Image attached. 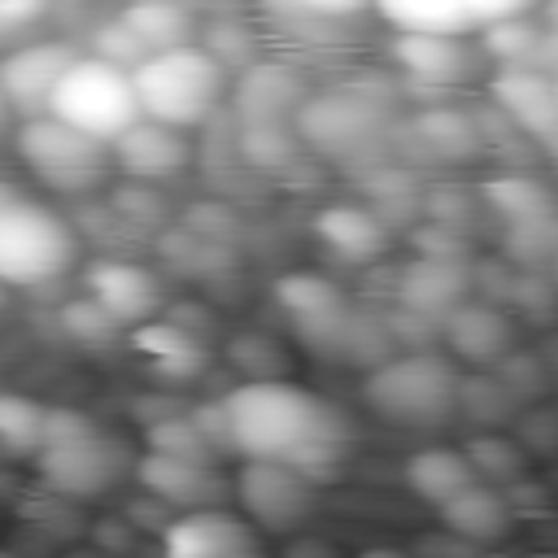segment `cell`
<instances>
[{"instance_id": "1", "label": "cell", "mask_w": 558, "mask_h": 558, "mask_svg": "<svg viewBox=\"0 0 558 558\" xmlns=\"http://www.w3.org/2000/svg\"><path fill=\"white\" fill-rule=\"evenodd\" d=\"M231 449L240 458H279L305 471L314 484L331 480L349 458L340 414L314 397L310 388L275 375V379H244L218 397Z\"/></svg>"}, {"instance_id": "2", "label": "cell", "mask_w": 558, "mask_h": 558, "mask_svg": "<svg viewBox=\"0 0 558 558\" xmlns=\"http://www.w3.org/2000/svg\"><path fill=\"white\" fill-rule=\"evenodd\" d=\"M275 305L283 310L292 336L323 362L375 366L388 349H397L384 314L362 310L323 270H283L275 279Z\"/></svg>"}, {"instance_id": "3", "label": "cell", "mask_w": 558, "mask_h": 558, "mask_svg": "<svg viewBox=\"0 0 558 558\" xmlns=\"http://www.w3.org/2000/svg\"><path fill=\"white\" fill-rule=\"evenodd\" d=\"M35 471L48 493L61 501H92L105 497L126 471L131 453L118 436H109L87 410L78 405H48L44 401V427L35 445Z\"/></svg>"}, {"instance_id": "4", "label": "cell", "mask_w": 558, "mask_h": 558, "mask_svg": "<svg viewBox=\"0 0 558 558\" xmlns=\"http://www.w3.org/2000/svg\"><path fill=\"white\" fill-rule=\"evenodd\" d=\"M458 379L462 366L449 353L418 344L405 353H384L375 366H366L362 401L392 427H440L458 410Z\"/></svg>"}, {"instance_id": "5", "label": "cell", "mask_w": 558, "mask_h": 558, "mask_svg": "<svg viewBox=\"0 0 558 558\" xmlns=\"http://www.w3.org/2000/svg\"><path fill=\"white\" fill-rule=\"evenodd\" d=\"M131 87H135V100H140L144 118L192 131V126L209 122L222 109L227 70L196 39H187V44H174V48L144 52L140 65L131 70Z\"/></svg>"}, {"instance_id": "6", "label": "cell", "mask_w": 558, "mask_h": 558, "mask_svg": "<svg viewBox=\"0 0 558 558\" xmlns=\"http://www.w3.org/2000/svg\"><path fill=\"white\" fill-rule=\"evenodd\" d=\"M292 126H296L301 148H310L327 161H340V166L375 157L392 131L384 92H375L366 83H336L323 92L310 87Z\"/></svg>"}, {"instance_id": "7", "label": "cell", "mask_w": 558, "mask_h": 558, "mask_svg": "<svg viewBox=\"0 0 558 558\" xmlns=\"http://www.w3.org/2000/svg\"><path fill=\"white\" fill-rule=\"evenodd\" d=\"M78 235L74 227L26 196L22 187L0 196V283L4 288H39L61 279L74 266Z\"/></svg>"}, {"instance_id": "8", "label": "cell", "mask_w": 558, "mask_h": 558, "mask_svg": "<svg viewBox=\"0 0 558 558\" xmlns=\"http://www.w3.org/2000/svg\"><path fill=\"white\" fill-rule=\"evenodd\" d=\"M13 148L22 157V166L52 192L65 196H87L105 183L109 170V144L52 118V113H31L17 118L13 126Z\"/></svg>"}, {"instance_id": "9", "label": "cell", "mask_w": 558, "mask_h": 558, "mask_svg": "<svg viewBox=\"0 0 558 558\" xmlns=\"http://www.w3.org/2000/svg\"><path fill=\"white\" fill-rule=\"evenodd\" d=\"M52 118L96 135V140H113L118 131H126L135 118H140V100H135V87H131V70L122 65H109L100 57H74L65 65V74L57 78L52 96H48V109Z\"/></svg>"}, {"instance_id": "10", "label": "cell", "mask_w": 558, "mask_h": 558, "mask_svg": "<svg viewBox=\"0 0 558 558\" xmlns=\"http://www.w3.org/2000/svg\"><path fill=\"white\" fill-rule=\"evenodd\" d=\"M231 493L240 501V514L262 532V536H292L310 523L318 506V484L279 462V458H240Z\"/></svg>"}, {"instance_id": "11", "label": "cell", "mask_w": 558, "mask_h": 558, "mask_svg": "<svg viewBox=\"0 0 558 558\" xmlns=\"http://www.w3.org/2000/svg\"><path fill=\"white\" fill-rule=\"evenodd\" d=\"M436 340L449 349V357H453L458 366L488 371L497 357H506V353L519 344V323H514V310H506L501 301H488V296L466 292V296L440 318Z\"/></svg>"}, {"instance_id": "12", "label": "cell", "mask_w": 558, "mask_h": 558, "mask_svg": "<svg viewBox=\"0 0 558 558\" xmlns=\"http://www.w3.org/2000/svg\"><path fill=\"white\" fill-rule=\"evenodd\" d=\"M157 541L170 558H257L262 554V532L244 514L227 510L222 501L174 514Z\"/></svg>"}, {"instance_id": "13", "label": "cell", "mask_w": 558, "mask_h": 558, "mask_svg": "<svg viewBox=\"0 0 558 558\" xmlns=\"http://www.w3.org/2000/svg\"><path fill=\"white\" fill-rule=\"evenodd\" d=\"M493 109L527 140H536L545 153L558 144V83L554 70L541 65H497L488 78Z\"/></svg>"}, {"instance_id": "14", "label": "cell", "mask_w": 558, "mask_h": 558, "mask_svg": "<svg viewBox=\"0 0 558 558\" xmlns=\"http://www.w3.org/2000/svg\"><path fill=\"white\" fill-rule=\"evenodd\" d=\"M83 292L118 323L135 327L166 310V283L157 270L131 262V257H96L83 275Z\"/></svg>"}, {"instance_id": "15", "label": "cell", "mask_w": 558, "mask_h": 558, "mask_svg": "<svg viewBox=\"0 0 558 558\" xmlns=\"http://www.w3.org/2000/svg\"><path fill=\"white\" fill-rule=\"evenodd\" d=\"M131 475L144 493L161 497L174 510H192V506H214L231 493L227 475L218 471V462H201V458H179L166 449H148L131 462Z\"/></svg>"}, {"instance_id": "16", "label": "cell", "mask_w": 558, "mask_h": 558, "mask_svg": "<svg viewBox=\"0 0 558 558\" xmlns=\"http://www.w3.org/2000/svg\"><path fill=\"white\" fill-rule=\"evenodd\" d=\"M310 83L288 61H248L231 83V122H292Z\"/></svg>"}, {"instance_id": "17", "label": "cell", "mask_w": 558, "mask_h": 558, "mask_svg": "<svg viewBox=\"0 0 558 558\" xmlns=\"http://www.w3.org/2000/svg\"><path fill=\"white\" fill-rule=\"evenodd\" d=\"M109 161L126 179L166 183V179H174V174H183L192 166V144L183 140L179 126H166V122L140 113L126 131H118L109 140Z\"/></svg>"}, {"instance_id": "18", "label": "cell", "mask_w": 558, "mask_h": 558, "mask_svg": "<svg viewBox=\"0 0 558 558\" xmlns=\"http://www.w3.org/2000/svg\"><path fill=\"white\" fill-rule=\"evenodd\" d=\"M78 52L65 44V39H31V44H17L0 57V87L9 96V109L13 118H31V113H44L48 109V96L57 87V78L65 74V65L74 61Z\"/></svg>"}, {"instance_id": "19", "label": "cell", "mask_w": 558, "mask_h": 558, "mask_svg": "<svg viewBox=\"0 0 558 558\" xmlns=\"http://www.w3.org/2000/svg\"><path fill=\"white\" fill-rule=\"evenodd\" d=\"M318 244L344 266H371L392 248V222L362 201H331L310 218Z\"/></svg>"}, {"instance_id": "20", "label": "cell", "mask_w": 558, "mask_h": 558, "mask_svg": "<svg viewBox=\"0 0 558 558\" xmlns=\"http://www.w3.org/2000/svg\"><path fill=\"white\" fill-rule=\"evenodd\" d=\"M397 70L423 87H458L475 70V44L466 35H445V31H397L388 44Z\"/></svg>"}, {"instance_id": "21", "label": "cell", "mask_w": 558, "mask_h": 558, "mask_svg": "<svg viewBox=\"0 0 558 558\" xmlns=\"http://www.w3.org/2000/svg\"><path fill=\"white\" fill-rule=\"evenodd\" d=\"M466 292H475V283H471V262H462V257L414 253L397 270V305H405L432 323H440Z\"/></svg>"}, {"instance_id": "22", "label": "cell", "mask_w": 558, "mask_h": 558, "mask_svg": "<svg viewBox=\"0 0 558 558\" xmlns=\"http://www.w3.org/2000/svg\"><path fill=\"white\" fill-rule=\"evenodd\" d=\"M410 140H414L418 157L432 166H466L488 153L475 109H458V105L418 109L410 118Z\"/></svg>"}, {"instance_id": "23", "label": "cell", "mask_w": 558, "mask_h": 558, "mask_svg": "<svg viewBox=\"0 0 558 558\" xmlns=\"http://www.w3.org/2000/svg\"><path fill=\"white\" fill-rule=\"evenodd\" d=\"M131 344L135 353L153 366L157 379H170V384H183V379H196L205 366H209V344L201 331L174 323L170 314H153L144 323L131 327Z\"/></svg>"}, {"instance_id": "24", "label": "cell", "mask_w": 558, "mask_h": 558, "mask_svg": "<svg viewBox=\"0 0 558 558\" xmlns=\"http://www.w3.org/2000/svg\"><path fill=\"white\" fill-rule=\"evenodd\" d=\"M436 519H440V527H449L453 536H462V541H471L480 549V545L506 541L519 514L510 510L501 488H493L484 480H471L466 488H458L449 501L436 506Z\"/></svg>"}, {"instance_id": "25", "label": "cell", "mask_w": 558, "mask_h": 558, "mask_svg": "<svg viewBox=\"0 0 558 558\" xmlns=\"http://www.w3.org/2000/svg\"><path fill=\"white\" fill-rule=\"evenodd\" d=\"M401 480H405V493H410L414 501H423V506L436 510V506L449 501L458 488H466V484L475 480V471H471V462L462 458V449H453V445H427V449H418V453L405 458Z\"/></svg>"}, {"instance_id": "26", "label": "cell", "mask_w": 558, "mask_h": 558, "mask_svg": "<svg viewBox=\"0 0 558 558\" xmlns=\"http://www.w3.org/2000/svg\"><path fill=\"white\" fill-rule=\"evenodd\" d=\"M480 209H488L501 227L554 214V187L532 170H497L480 183Z\"/></svg>"}, {"instance_id": "27", "label": "cell", "mask_w": 558, "mask_h": 558, "mask_svg": "<svg viewBox=\"0 0 558 558\" xmlns=\"http://www.w3.org/2000/svg\"><path fill=\"white\" fill-rule=\"evenodd\" d=\"M475 35H480V48H484L497 65H541V70H549V65H554L549 31H545V26H536L527 13L493 17V22H484Z\"/></svg>"}, {"instance_id": "28", "label": "cell", "mask_w": 558, "mask_h": 558, "mask_svg": "<svg viewBox=\"0 0 558 558\" xmlns=\"http://www.w3.org/2000/svg\"><path fill=\"white\" fill-rule=\"evenodd\" d=\"M118 22L144 44V52L196 39V17L183 0H126L118 9Z\"/></svg>"}, {"instance_id": "29", "label": "cell", "mask_w": 558, "mask_h": 558, "mask_svg": "<svg viewBox=\"0 0 558 558\" xmlns=\"http://www.w3.org/2000/svg\"><path fill=\"white\" fill-rule=\"evenodd\" d=\"M397 31H445L475 35L480 17L471 0H371Z\"/></svg>"}, {"instance_id": "30", "label": "cell", "mask_w": 558, "mask_h": 558, "mask_svg": "<svg viewBox=\"0 0 558 558\" xmlns=\"http://www.w3.org/2000/svg\"><path fill=\"white\" fill-rule=\"evenodd\" d=\"M462 458L471 462V471H475V480H484V484H493V488H506V484H514L519 475H527V466H532V453L514 440V436H506V432H475L466 445H462Z\"/></svg>"}, {"instance_id": "31", "label": "cell", "mask_w": 558, "mask_h": 558, "mask_svg": "<svg viewBox=\"0 0 558 558\" xmlns=\"http://www.w3.org/2000/svg\"><path fill=\"white\" fill-rule=\"evenodd\" d=\"M231 140H235V157L257 170H283L301 153L292 122H231Z\"/></svg>"}, {"instance_id": "32", "label": "cell", "mask_w": 558, "mask_h": 558, "mask_svg": "<svg viewBox=\"0 0 558 558\" xmlns=\"http://www.w3.org/2000/svg\"><path fill=\"white\" fill-rule=\"evenodd\" d=\"M109 218L135 235H157L166 231L170 222V209H166V196L157 183H144V179H126L122 187H113L109 196Z\"/></svg>"}, {"instance_id": "33", "label": "cell", "mask_w": 558, "mask_h": 558, "mask_svg": "<svg viewBox=\"0 0 558 558\" xmlns=\"http://www.w3.org/2000/svg\"><path fill=\"white\" fill-rule=\"evenodd\" d=\"M514 410H519V401L510 397V388L493 371H475V375L458 379V410L453 414H466L471 423L497 427V423H510Z\"/></svg>"}, {"instance_id": "34", "label": "cell", "mask_w": 558, "mask_h": 558, "mask_svg": "<svg viewBox=\"0 0 558 558\" xmlns=\"http://www.w3.org/2000/svg\"><path fill=\"white\" fill-rule=\"evenodd\" d=\"M554 214L541 218H523V222H506L501 227V257L514 270H545L554 262Z\"/></svg>"}, {"instance_id": "35", "label": "cell", "mask_w": 558, "mask_h": 558, "mask_svg": "<svg viewBox=\"0 0 558 558\" xmlns=\"http://www.w3.org/2000/svg\"><path fill=\"white\" fill-rule=\"evenodd\" d=\"M39 427H44V401L0 388V453L31 458L39 445Z\"/></svg>"}, {"instance_id": "36", "label": "cell", "mask_w": 558, "mask_h": 558, "mask_svg": "<svg viewBox=\"0 0 558 558\" xmlns=\"http://www.w3.org/2000/svg\"><path fill=\"white\" fill-rule=\"evenodd\" d=\"M144 445L148 449H166V453H179V458H201V462H222L218 449L205 440V432L192 423V414H157V418H144Z\"/></svg>"}, {"instance_id": "37", "label": "cell", "mask_w": 558, "mask_h": 558, "mask_svg": "<svg viewBox=\"0 0 558 558\" xmlns=\"http://www.w3.org/2000/svg\"><path fill=\"white\" fill-rule=\"evenodd\" d=\"M227 362H231L244 379H275V375H283V349H279V340L266 336V331H240V336H231Z\"/></svg>"}, {"instance_id": "38", "label": "cell", "mask_w": 558, "mask_h": 558, "mask_svg": "<svg viewBox=\"0 0 558 558\" xmlns=\"http://www.w3.org/2000/svg\"><path fill=\"white\" fill-rule=\"evenodd\" d=\"M57 327L74 340V344H87V349H96V344H109L122 327L83 292V296H74V301H65L61 310H57Z\"/></svg>"}, {"instance_id": "39", "label": "cell", "mask_w": 558, "mask_h": 558, "mask_svg": "<svg viewBox=\"0 0 558 558\" xmlns=\"http://www.w3.org/2000/svg\"><path fill=\"white\" fill-rule=\"evenodd\" d=\"M201 48L231 74V70H244L253 61V31L244 26V17H209Z\"/></svg>"}, {"instance_id": "40", "label": "cell", "mask_w": 558, "mask_h": 558, "mask_svg": "<svg viewBox=\"0 0 558 558\" xmlns=\"http://www.w3.org/2000/svg\"><path fill=\"white\" fill-rule=\"evenodd\" d=\"M506 388H510V397L523 405V401H536L541 392H545V384H549V371H545V362H541V353H532V349H523V344H514L506 357H497L493 366H488Z\"/></svg>"}, {"instance_id": "41", "label": "cell", "mask_w": 558, "mask_h": 558, "mask_svg": "<svg viewBox=\"0 0 558 558\" xmlns=\"http://www.w3.org/2000/svg\"><path fill=\"white\" fill-rule=\"evenodd\" d=\"M410 248L423 253V257H462V262H471V235L462 227L436 222V218H427L410 231Z\"/></svg>"}, {"instance_id": "42", "label": "cell", "mask_w": 558, "mask_h": 558, "mask_svg": "<svg viewBox=\"0 0 558 558\" xmlns=\"http://www.w3.org/2000/svg\"><path fill=\"white\" fill-rule=\"evenodd\" d=\"M92 57H100V61H109V65H122V70H135L140 57H144V44H140L118 17H109L105 26L92 31Z\"/></svg>"}, {"instance_id": "43", "label": "cell", "mask_w": 558, "mask_h": 558, "mask_svg": "<svg viewBox=\"0 0 558 558\" xmlns=\"http://www.w3.org/2000/svg\"><path fill=\"white\" fill-rule=\"evenodd\" d=\"M179 227H187V231H196V235H205V240H218V244H235V235H240V218H235L227 205H218V201L192 205V209L179 218Z\"/></svg>"}, {"instance_id": "44", "label": "cell", "mask_w": 558, "mask_h": 558, "mask_svg": "<svg viewBox=\"0 0 558 558\" xmlns=\"http://www.w3.org/2000/svg\"><path fill=\"white\" fill-rule=\"evenodd\" d=\"M514 414H519V445L536 458H549L554 453V423H558L554 410L541 401H523Z\"/></svg>"}, {"instance_id": "45", "label": "cell", "mask_w": 558, "mask_h": 558, "mask_svg": "<svg viewBox=\"0 0 558 558\" xmlns=\"http://www.w3.org/2000/svg\"><path fill=\"white\" fill-rule=\"evenodd\" d=\"M423 209H427V218H436V222H453V227L471 231V222H475V214H480V196H471V192H462V187H436V192L423 201Z\"/></svg>"}, {"instance_id": "46", "label": "cell", "mask_w": 558, "mask_h": 558, "mask_svg": "<svg viewBox=\"0 0 558 558\" xmlns=\"http://www.w3.org/2000/svg\"><path fill=\"white\" fill-rule=\"evenodd\" d=\"M48 13V0H0V44L26 35Z\"/></svg>"}, {"instance_id": "47", "label": "cell", "mask_w": 558, "mask_h": 558, "mask_svg": "<svg viewBox=\"0 0 558 558\" xmlns=\"http://www.w3.org/2000/svg\"><path fill=\"white\" fill-rule=\"evenodd\" d=\"M270 4H288V9H301L314 17H349V13L366 9L371 0H270Z\"/></svg>"}, {"instance_id": "48", "label": "cell", "mask_w": 558, "mask_h": 558, "mask_svg": "<svg viewBox=\"0 0 558 558\" xmlns=\"http://www.w3.org/2000/svg\"><path fill=\"white\" fill-rule=\"evenodd\" d=\"M414 554H449V558H471V554H475V545H471V541H462V536H453L449 527H440L436 536L414 541Z\"/></svg>"}, {"instance_id": "49", "label": "cell", "mask_w": 558, "mask_h": 558, "mask_svg": "<svg viewBox=\"0 0 558 558\" xmlns=\"http://www.w3.org/2000/svg\"><path fill=\"white\" fill-rule=\"evenodd\" d=\"M131 532H135V527H131L126 519H100V523L92 527V541L105 545V549H135L140 541H135Z\"/></svg>"}, {"instance_id": "50", "label": "cell", "mask_w": 558, "mask_h": 558, "mask_svg": "<svg viewBox=\"0 0 558 558\" xmlns=\"http://www.w3.org/2000/svg\"><path fill=\"white\" fill-rule=\"evenodd\" d=\"M288 554H336V545L318 541V536H301V541H283Z\"/></svg>"}, {"instance_id": "51", "label": "cell", "mask_w": 558, "mask_h": 558, "mask_svg": "<svg viewBox=\"0 0 558 558\" xmlns=\"http://www.w3.org/2000/svg\"><path fill=\"white\" fill-rule=\"evenodd\" d=\"M13 126V109H9V96H4V87H0V135Z\"/></svg>"}, {"instance_id": "52", "label": "cell", "mask_w": 558, "mask_h": 558, "mask_svg": "<svg viewBox=\"0 0 558 558\" xmlns=\"http://www.w3.org/2000/svg\"><path fill=\"white\" fill-rule=\"evenodd\" d=\"M0 310H4V283H0Z\"/></svg>"}]
</instances>
